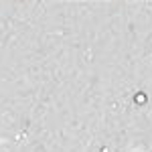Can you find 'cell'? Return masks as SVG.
<instances>
[{"mask_svg":"<svg viewBox=\"0 0 152 152\" xmlns=\"http://www.w3.org/2000/svg\"><path fill=\"white\" fill-rule=\"evenodd\" d=\"M146 102H148V95L144 94V91H138V94L134 95V104L136 105H146Z\"/></svg>","mask_w":152,"mask_h":152,"instance_id":"1","label":"cell"}]
</instances>
